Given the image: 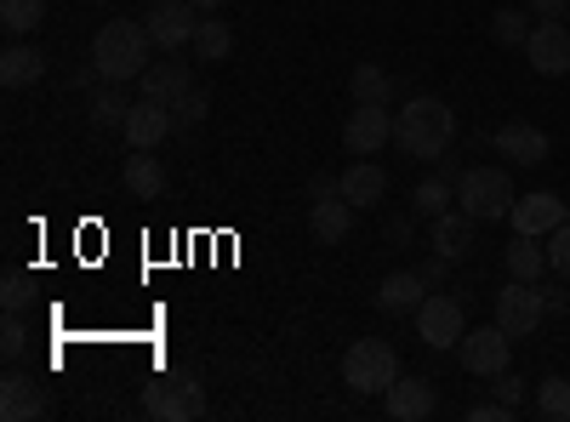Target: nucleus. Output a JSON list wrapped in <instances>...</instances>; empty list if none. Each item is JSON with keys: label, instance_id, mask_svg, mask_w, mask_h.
Wrapping results in <instances>:
<instances>
[{"label": "nucleus", "instance_id": "obj_11", "mask_svg": "<svg viewBox=\"0 0 570 422\" xmlns=\"http://www.w3.org/2000/svg\"><path fill=\"white\" fill-rule=\"evenodd\" d=\"M525 58H531V69H537V75H548V80L570 75V29H564V23H553V18L531 23Z\"/></svg>", "mask_w": 570, "mask_h": 422}, {"label": "nucleus", "instance_id": "obj_39", "mask_svg": "<svg viewBox=\"0 0 570 422\" xmlns=\"http://www.w3.org/2000/svg\"><path fill=\"white\" fill-rule=\"evenodd\" d=\"M468 416H473V422H508V416H519V411H508L502 400H485V405H473Z\"/></svg>", "mask_w": 570, "mask_h": 422}, {"label": "nucleus", "instance_id": "obj_6", "mask_svg": "<svg viewBox=\"0 0 570 422\" xmlns=\"http://www.w3.org/2000/svg\"><path fill=\"white\" fill-rule=\"evenodd\" d=\"M491 320L502 325L508 337H537V325L548 320L542 286H531V279H508V286L491 297Z\"/></svg>", "mask_w": 570, "mask_h": 422}, {"label": "nucleus", "instance_id": "obj_43", "mask_svg": "<svg viewBox=\"0 0 570 422\" xmlns=\"http://www.w3.org/2000/svg\"><path fill=\"white\" fill-rule=\"evenodd\" d=\"M195 7H200V12H217V7H223V0H195Z\"/></svg>", "mask_w": 570, "mask_h": 422}, {"label": "nucleus", "instance_id": "obj_21", "mask_svg": "<svg viewBox=\"0 0 570 422\" xmlns=\"http://www.w3.org/2000/svg\"><path fill=\"white\" fill-rule=\"evenodd\" d=\"M308 234L320 246H343L348 234H354V206L343 195H331V200H314L308 206Z\"/></svg>", "mask_w": 570, "mask_h": 422}, {"label": "nucleus", "instance_id": "obj_42", "mask_svg": "<svg viewBox=\"0 0 570 422\" xmlns=\"http://www.w3.org/2000/svg\"><path fill=\"white\" fill-rule=\"evenodd\" d=\"M389 241H394V246L411 241V217H389Z\"/></svg>", "mask_w": 570, "mask_h": 422}, {"label": "nucleus", "instance_id": "obj_2", "mask_svg": "<svg viewBox=\"0 0 570 422\" xmlns=\"http://www.w3.org/2000/svg\"><path fill=\"white\" fill-rule=\"evenodd\" d=\"M149 52H155L149 23H131V18L104 23L98 40H91V63H98L104 80H115V86H126V80H137L142 69H149Z\"/></svg>", "mask_w": 570, "mask_h": 422}, {"label": "nucleus", "instance_id": "obj_28", "mask_svg": "<svg viewBox=\"0 0 570 422\" xmlns=\"http://www.w3.org/2000/svg\"><path fill=\"white\" fill-rule=\"evenodd\" d=\"M126 115H131L126 91H120L115 80H104L98 98H91V126H98V131H126Z\"/></svg>", "mask_w": 570, "mask_h": 422}, {"label": "nucleus", "instance_id": "obj_4", "mask_svg": "<svg viewBox=\"0 0 570 422\" xmlns=\"http://www.w3.org/2000/svg\"><path fill=\"white\" fill-rule=\"evenodd\" d=\"M142 411H149L155 422H195L206 411V389L195 371H160L155 383H142Z\"/></svg>", "mask_w": 570, "mask_h": 422}, {"label": "nucleus", "instance_id": "obj_33", "mask_svg": "<svg viewBox=\"0 0 570 422\" xmlns=\"http://www.w3.org/2000/svg\"><path fill=\"white\" fill-rule=\"evenodd\" d=\"M23 349H29V325H23V314H7V325H0V354L23 360Z\"/></svg>", "mask_w": 570, "mask_h": 422}, {"label": "nucleus", "instance_id": "obj_20", "mask_svg": "<svg viewBox=\"0 0 570 422\" xmlns=\"http://www.w3.org/2000/svg\"><path fill=\"white\" fill-rule=\"evenodd\" d=\"M120 183L131 200H160L166 195V166L155 160V149H131L126 166H120Z\"/></svg>", "mask_w": 570, "mask_h": 422}, {"label": "nucleus", "instance_id": "obj_26", "mask_svg": "<svg viewBox=\"0 0 570 422\" xmlns=\"http://www.w3.org/2000/svg\"><path fill=\"white\" fill-rule=\"evenodd\" d=\"M451 200H456V183H451L445 171H440V177H422L416 189H411V212L428 217V223H434L440 212H451Z\"/></svg>", "mask_w": 570, "mask_h": 422}, {"label": "nucleus", "instance_id": "obj_22", "mask_svg": "<svg viewBox=\"0 0 570 422\" xmlns=\"http://www.w3.org/2000/svg\"><path fill=\"white\" fill-rule=\"evenodd\" d=\"M422 297H428V286H422L416 268H400V274H389L383 286H376V308L383 314H416Z\"/></svg>", "mask_w": 570, "mask_h": 422}, {"label": "nucleus", "instance_id": "obj_40", "mask_svg": "<svg viewBox=\"0 0 570 422\" xmlns=\"http://www.w3.org/2000/svg\"><path fill=\"white\" fill-rule=\"evenodd\" d=\"M531 18H553V23H564V18H570V0H531Z\"/></svg>", "mask_w": 570, "mask_h": 422}, {"label": "nucleus", "instance_id": "obj_1", "mask_svg": "<svg viewBox=\"0 0 570 422\" xmlns=\"http://www.w3.org/2000/svg\"><path fill=\"white\" fill-rule=\"evenodd\" d=\"M451 137H456V109H451L445 98L422 91V98L400 104V120H394L400 155H411V160H445Z\"/></svg>", "mask_w": 570, "mask_h": 422}, {"label": "nucleus", "instance_id": "obj_17", "mask_svg": "<svg viewBox=\"0 0 570 422\" xmlns=\"http://www.w3.org/2000/svg\"><path fill=\"white\" fill-rule=\"evenodd\" d=\"M383 400H389L394 422H422V416H434V405H440V394H434L428 377H394Z\"/></svg>", "mask_w": 570, "mask_h": 422}, {"label": "nucleus", "instance_id": "obj_29", "mask_svg": "<svg viewBox=\"0 0 570 422\" xmlns=\"http://www.w3.org/2000/svg\"><path fill=\"white\" fill-rule=\"evenodd\" d=\"M0 23H7L12 40L35 35V29L46 23V0H0Z\"/></svg>", "mask_w": 570, "mask_h": 422}, {"label": "nucleus", "instance_id": "obj_23", "mask_svg": "<svg viewBox=\"0 0 570 422\" xmlns=\"http://www.w3.org/2000/svg\"><path fill=\"white\" fill-rule=\"evenodd\" d=\"M40 75H46L40 46H23V40H12L7 52H0V86H7V91H23V86H35Z\"/></svg>", "mask_w": 570, "mask_h": 422}, {"label": "nucleus", "instance_id": "obj_30", "mask_svg": "<svg viewBox=\"0 0 570 422\" xmlns=\"http://www.w3.org/2000/svg\"><path fill=\"white\" fill-rule=\"evenodd\" d=\"M537 416L570 422V377H542L537 383Z\"/></svg>", "mask_w": 570, "mask_h": 422}, {"label": "nucleus", "instance_id": "obj_5", "mask_svg": "<svg viewBox=\"0 0 570 422\" xmlns=\"http://www.w3.org/2000/svg\"><path fill=\"white\" fill-rule=\"evenodd\" d=\"M400 377V354L383 343V337H360L348 354H343V383L354 394H389V383Z\"/></svg>", "mask_w": 570, "mask_h": 422}, {"label": "nucleus", "instance_id": "obj_37", "mask_svg": "<svg viewBox=\"0 0 570 422\" xmlns=\"http://www.w3.org/2000/svg\"><path fill=\"white\" fill-rule=\"evenodd\" d=\"M331 195H343V177L314 171V177H308V206H314V200H331Z\"/></svg>", "mask_w": 570, "mask_h": 422}, {"label": "nucleus", "instance_id": "obj_38", "mask_svg": "<svg viewBox=\"0 0 570 422\" xmlns=\"http://www.w3.org/2000/svg\"><path fill=\"white\" fill-rule=\"evenodd\" d=\"M445 268H451V263H445V257L434 252V257H428V263H422L416 274H422V286H428V292H440V286H445Z\"/></svg>", "mask_w": 570, "mask_h": 422}, {"label": "nucleus", "instance_id": "obj_14", "mask_svg": "<svg viewBox=\"0 0 570 422\" xmlns=\"http://www.w3.org/2000/svg\"><path fill=\"white\" fill-rule=\"evenodd\" d=\"M137 86H142V98H149V104H166L171 109L183 91H195V69L177 63V52H166V63H149V69L137 75Z\"/></svg>", "mask_w": 570, "mask_h": 422}, {"label": "nucleus", "instance_id": "obj_27", "mask_svg": "<svg viewBox=\"0 0 570 422\" xmlns=\"http://www.w3.org/2000/svg\"><path fill=\"white\" fill-rule=\"evenodd\" d=\"M200 63H223L228 52H234V35H228V23L217 18V12H206L200 18V29H195V46H188Z\"/></svg>", "mask_w": 570, "mask_h": 422}, {"label": "nucleus", "instance_id": "obj_3", "mask_svg": "<svg viewBox=\"0 0 570 422\" xmlns=\"http://www.w3.org/2000/svg\"><path fill=\"white\" fill-rule=\"evenodd\" d=\"M513 177L502 166H468L456 177V206L473 217V223H502L513 212Z\"/></svg>", "mask_w": 570, "mask_h": 422}, {"label": "nucleus", "instance_id": "obj_32", "mask_svg": "<svg viewBox=\"0 0 570 422\" xmlns=\"http://www.w3.org/2000/svg\"><path fill=\"white\" fill-rule=\"evenodd\" d=\"M206 109H212V98H206L200 86H195V91H183V98L171 104V126H177V131H195V126L206 120Z\"/></svg>", "mask_w": 570, "mask_h": 422}, {"label": "nucleus", "instance_id": "obj_9", "mask_svg": "<svg viewBox=\"0 0 570 422\" xmlns=\"http://www.w3.org/2000/svg\"><path fill=\"white\" fill-rule=\"evenodd\" d=\"M394 144V115L383 104H354L348 126H343V149L348 155H383Z\"/></svg>", "mask_w": 570, "mask_h": 422}, {"label": "nucleus", "instance_id": "obj_19", "mask_svg": "<svg viewBox=\"0 0 570 422\" xmlns=\"http://www.w3.org/2000/svg\"><path fill=\"white\" fill-rule=\"evenodd\" d=\"M473 228H480V223H473L462 206H451V212L434 217V234H428V246H434L445 263H462V257L473 252Z\"/></svg>", "mask_w": 570, "mask_h": 422}, {"label": "nucleus", "instance_id": "obj_25", "mask_svg": "<svg viewBox=\"0 0 570 422\" xmlns=\"http://www.w3.org/2000/svg\"><path fill=\"white\" fill-rule=\"evenodd\" d=\"M348 91H354V104H394V75L383 69V63H354V75H348Z\"/></svg>", "mask_w": 570, "mask_h": 422}, {"label": "nucleus", "instance_id": "obj_12", "mask_svg": "<svg viewBox=\"0 0 570 422\" xmlns=\"http://www.w3.org/2000/svg\"><path fill=\"white\" fill-rule=\"evenodd\" d=\"M564 217H570V200H559V195H548V189L519 195V200H513V212H508L513 234H537V241H548V234H553Z\"/></svg>", "mask_w": 570, "mask_h": 422}, {"label": "nucleus", "instance_id": "obj_35", "mask_svg": "<svg viewBox=\"0 0 570 422\" xmlns=\"http://www.w3.org/2000/svg\"><path fill=\"white\" fill-rule=\"evenodd\" d=\"M491 400H502L508 411H519V405H525V377H513V371H497V377H491Z\"/></svg>", "mask_w": 570, "mask_h": 422}, {"label": "nucleus", "instance_id": "obj_24", "mask_svg": "<svg viewBox=\"0 0 570 422\" xmlns=\"http://www.w3.org/2000/svg\"><path fill=\"white\" fill-rule=\"evenodd\" d=\"M508 274L542 286V274H548V246L537 241V234H513V246H508Z\"/></svg>", "mask_w": 570, "mask_h": 422}, {"label": "nucleus", "instance_id": "obj_18", "mask_svg": "<svg viewBox=\"0 0 570 422\" xmlns=\"http://www.w3.org/2000/svg\"><path fill=\"white\" fill-rule=\"evenodd\" d=\"M171 131H177V126H171V109H166V104H149V98L131 104V115H126V144H131V149H160Z\"/></svg>", "mask_w": 570, "mask_h": 422}, {"label": "nucleus", "instance_id": "obj_8", "mask_svg": "<svg viewBox=\"0 0 570 422\" xmlns=\"http://www.w3.org/2000/svg\"><path fill=\"white\" fill-rule=\"evenodd\" d=\"M149 35L160 52H183V46H195V29H200V7L195 0H155L149 7Z\"/></svg>", "mask_w": 570, "mask_h": 422}, {"label": "nucleus", "instance_id": "obj_41", "mask_svg": "<svg viewBox=\"0 0 570 422\" xmlns=\"http://www.w3.org/2000/svg\"><path fill=\"white\" fill-rule=\"evenodd\" d=\"M542 303H548V320H553V314L570 308V292H564V286H542Z\"/></svg>", "mask_w": 570, "mask_h": 422}, {"label": "nucleus", "instance_id": "obj_16", "mask_svg": "<svg viewBox=\"0 0 570 422\" xmlns=\"http://www.w3.org/2000/svg\"><path fill=\"white\" fill-rule=\"evenodd\" d=\"M497 155H508L513 166H542L548 160V131L531 120H508L497 126Z\"/></svg>", "mask_w": 570, "mask_h": 422}, {"label": "nucleus", "instance_id": "obj_10", "mask_svg": "<svg viewBox=\"0 0 570 422\" xmlns=\"http://www.w3.org/2000/svg\"><path fill=\"white\" fill-rule=\"evenodd\" d=\"M456 354H462V365L473 371V377H497V371H508V360H513V337L502 332V325H485V332H468L456 343Z\"/></svg>", "mask_w": 570, "mask_h": 422}, {"label": "nucleus", "instance_id": "obj_31", "mask_svg": "<svg viewBox=\"0 0 570 422\" xmlns=\"http://www.w3.org/2000/svg\"><path fill=\"white\" fill-rule=\"evenodd\" d=\"M491 40H497V46H525V40H531V23H525V12H513V7L491 12Z\"/></svg>", "mask_w": 570, "mask_h": 422}, {"label": "nucleus", "instance_id": "obj_13", "mask_svg": "<svg viewBox=\"0 0 570 422\" xmlns=\"http://www.w3.org/2000/svg\"><path fill=\"white\" fill-rule=\"evenodd\" d=\"M46 411H52V400H46V389L35 377H23V371H7V377H0V416L7 422H35Z\"/></svg>", "mask_w": 570, "mask_h": 422}, {"label": "nucleus", "instance_id": "obj_15", "mask_svg": "<svg viewBox=\"0 0 570 422\" xmlns=\"http://www.w3.org/2000/svg\"><path fill=\"white\" fill-rule=\"evenodd\" d=\"M337 177H343V200H348L354 212H371L376 200L389 195V171L376 166L371 155H354V160H348V171H337Z\"/></svg>", "mask_w": 570, "mask_h": 422}, {"label": "nucleus", "instance_id": "obj_7", "mask_svg": "<svg viewBox=\"0 0 570 422\" xmlns=\"http://www.w3.org/2000/svg\"><path fill=\"white\" fill-rule=\"evenodd\" d=\"M416 337L428 343V349H456L462 337H468V308H462V297H445V292H428L422 297V308H416Z\"/></svg>", "mask_w": 570, "mask_h": 422}, {"label": "nucleus", "instance_id": "obj_34", "mask_svg": "<svg viewBox=\"0 0 570 422\" xmlns=\"http://www.w3.org/2000/svg\"><path fill=\"white\" fill-rule=\"evenodd\" d=\"M548 268L570 279V217H564V223L548 234Z\"/></svg>", "mask_w": 570, "mask_h": 422}, {"label": "nucleus", "instance_id": "obj_36", "mask_svg": "<svg viewBox=\"0 0 570 422\" xmlns=\"http://www.w3.org/2000/svg\"><path fill=\"white\" fill-rule=\"evenodd\" d=\"M0 303H7V314H23L35 303V279L29 274H7V292H0Z\"/></svg>", "mask_w": 570, "mask_h": 422}]
</instances>
